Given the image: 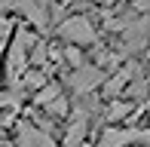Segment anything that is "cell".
I'll list each match as a JSON object with an SVG mask.
<instances>
[{
	"label": "cell",
	"instance_id": "cell-1",
	"mask_svg": "<svg viewBox=\"0 0 150 147\" xmlns=\"http://www.w3.org/2000/svg\"><path fill=\"white\" fill-rule=\"evenodd\" d=\"M34 43H37V37H34L28 28L16 31V37H12L9 55H6V74H9V83L16 86V89H18V83H22V74H25V64H28V55H31Z\"/></svg>",
	"mask_w": 150,
	"mask_h": 147
},
{
	"label": "cell",
	"instance_id": "cell-2",
	"mask_svg": "<svg viewBox=\"0 0 150 147\" xmlns=\"http://www.w3.org/2000/svg\"><path fill=\"white\" fill-rule=\"evenodd\" d=\"M58 34H61V40H67V43H74V46H92L95 40H98L95 25H92L86 16H71V18H64V22L58 25Z\"/></svg>",
	"mask_w": 150,
	"mask_h": 147
},
{
	"label": "cell",
	"instance_id": "cell-3",
	"mask_svg": "<svg viewBox=\"0 0 150 147\" xmlns=\"http://www.w3.org/2000/svg\"><path fill=\"white\" fill-rule=\"evenodd\" d=\"M104 80H107V74H104V68H98V64H83V68L67 74V86H71L77 95H92Z\"/></svg>",
	"mask_w": 150,
	"mask_h": 147
},
{
	"label": "cell",
	"instance_id": "cell-4",
	"mask_svg": "<svg viewBox=\"0 0 150 147\" xmlns=\"http://www.w3.org/2000/svg\"><path fill=\"white\" fill-rule=\"evenodd\" d=\"M150 43V16H135L122 28V52H138Z\"/></svg>",
	"mask_w": 150,
	"mask_h": 147
},
{
	"label": "cell",
	"instance_id": "cell-5",
	"mask_svg": "<svg viewBox=\"0 0 150 147\" xmlns=\"http://www.w3.org/2000/svg\"><path fill=\"white\" fill-rule=\"evenodd\" d=\"M12 9H18L34 28L49 25V0H12Z\"/></svg>",
	"mask_w": 150,
	"mask_h": 147
},
{
	"label": "cell",
	"instance_id": "cell-6",
	"mask_svg": "<svg viewBox=\"0 0 150 147\" xmlns=\"http://www.w3.org/2000/svg\"><path fill=\"white\" fill-rule=\"evenodd\" d=\"M16 147H55L49 132L37 129V126L31 123H18V144Z\"/></svg>",
	"mask_w": 150,
	"mask_h": 147
},
{
	"label": "cell",
	"instance_id": "cell-7",
	"mask_svg": "<svg viewBox=\"0 0 150 147\" xmlns=\"http://www.w3.org/2000/svg\"><path fill=\"white\" fill-rule=\"evenodd\" d=\"M135 141H138V129H117V126H110V129L101 132L98 147H129Z\"/></svg>",
	"mask_w": 150,
	"mask_h": 147
},
{
	"label": "cell",
	"instance_id": "cell-8",
	"mask_svg": "<svg viewBox=\"0 0 150 147\" xmlns=\"http://www.w3.org/2000/svg\"><path fill=\"white\" fill-rule=\"evenodd\" d=\"M129 113H132V101H110L104 110V119L107 123H120V119H126Z\"/></svg>",
	"mask_w": 150,
	"mask_h": 147
},
{
	"label": "cell",
	"instance_id": "cell-9",
	"mask_svg": "<svg viewBox=\"0 0 150 147\" xmlns=\"http://www.w3.org/2000/svg\"><path fill=\"white\" fill-rule=\"evenodd\" d=\"M126 77L122 74H113L110 80H104V98H110V101H117V95H122L126 92Z\"/></svg>",
	"mask_w": 150,
	"mask_h": 147
},
{
	"label": "cell",
	"instance_id": "cell-10",
	"mask_svg": "<svg viewBox=\"0 0 150 147\" xmlns=\"http://www.w3.org/2000/svg\"><path fill=\"white\" fill-rule=\"evenodd\" d=\"M18 86H22V89H34V92H40V89L46 86V74H43V71H28V74L22 77V83H18Z\"/></svg>",
	"mask_w": 150,
	"mask_h": 147
},
{
	"label": "cell",
	"instance_id": "cell-11",
	"mask_svg": "<svg viewBox=\"0 0 150 147\" xmlns=\"http://www.w3.org/2000/svg\"><path fill=\"white\" fill-rule=\"evenodd\" d=\"M58 95H61V92H58V86H55V83H46L43 89H40L37 95H34V104H40V107H46V104H52V101H55Z\"/></svg>",
	"mask_w": 150,
	"mask_h": 147
},
{
	"label": "cell",
	"instance_id": "cell-12",
	"mask_svg": "<svg viewBox=\"0 0 150 147\" xmlns=\"http://www.w3.org/2000/svg\"><path fill=\"white\" fill-rule=\"evenodd\" d=\"M46 58H49V46H46L43 40H37V43H34V49H31V55H28V61L37 64V71H40V68L46 64Z\"/></svg>",
	"mask_w": 150,
	"mask_h": 147
},
{
	"label": "cell",
	"instance_id": "cell-13",
	"mask_svg": "<svg viewBox=\"0 0 150 147\" xmlns=\"http://www.w3.org/2000/svg\"><path fill=\"white\" fill-rule=\"evenodd\" d=\"M67 110H71V104H67V98H61V95L52 104H46V113H49V117H67Z\"/></svg>",
	"mask_w": 150,
	"mask_h": 147
},
{
	"label": "cell",
	"instance_id": "cell-14",
	"mask_svg": "<svg viewBox=\"0 0 150 147\" xmlns=\"http://www.w3.org/2000/svg\"><path fill=\"white\" fill-rule=\"evenodd\" d=\"M64 61H67V64H74V71L83 68V52H80L77 46H67V49H64Z\"/></svg>",
	"mask_w": 150,
	"mask_h": 147
},
{
	"label": "cell",
	"instance_id": "cell-15",
	"mask_svg": "<svg viewBox=\"0 0 150 147\" xmlns=\"http://www.w3.org/2000/svg\"><path fill=\"white\" fill-rule=\"evenodd\" d=\"M135 144H141V147H150V129H138V141Z\"/></svg>",
	"mask_w": 150,
	"mask_h": 147
},
{
	"label": "cell",
	"instance_id": "cell-16",
	"mask_svg": "<svg viewBox=\"0 0 150 147\" xmlns=\"http://www.w3.org/2000/svg\"><path fill=\"white\" fill-rule=\"evenodd\" d=\"M3 34H9V22H6V18L0 16V37H3Z\"/></svg>",
	"mask_w": 150,
	"mask_h": 147
},
{
	"label": "cell",
	"instance_id": "cell-17",
	"mask_svg": "<svg viewBox=\"0 0 150 147\" xmlns=\"http://www.w3.org/2000/svg\"><path fill=\"white\" fill-rule=\"evenodd\" d=\"M3 129H6V117L0 113V135H3Z\"/></svg>",
	"mask_w": 150,
	"mask_h": 147
},
{
	"label": "cell",
	"instance_id": "cell-18",
	"mask_svg": "<svg viewBox=\"0 0 150 147\" xmlns=\"http://www.w3.org/2000/svg\"><path fill=\"white\" fill-rule=\"evenodd\" d=\"M0 147H16V144H9V141H0Z\"/></svg>",
	"mask_w": 150,
	"mask_h": 147
},
{
	"label": "cell",
	"instance_id": "cell-19",
	"mask_svg": "<svg viewBox=\"0 0 150 147\" xmlns=\"http://www.w3.org/2000/svg\"><path fill=\"white\" fill-rule=\"evenodd\" d=\"M92 3H113V0H92Z\"/></svg>",
	"mask_w": 150,
	"mask_h": 147
},
{
	"label": "cell",
	"instance_id": "cell-20",
	"mask_svg": "<svg viewBox=\"0 0 150 147\" xmlns=\"http://www.w3.org/2000/svg\"><path fill=\"white\" fill-rule=\"evenodd\" d=\"M74 147H92V144H86V141H83V144H74Z\"/></svg>",
	"mask_w": 150,
	"mask_h": 147
},
{
	"label": "cell",
	"instance_id": "cell-21",
	"mask_svg": "<svg viewBox=\"0 0 150 147\" xmlns=\"http://www.w3.org/2000/svg\"><path fill=\"white\" fill-rule=\"evenodd\" d=\"M147 113H150V101H147Z\"/></svg>",
	"mask_w": 150,
	"mask_h": 147
},
{
	"label": "cell",
	"instance_id": "cell-22",
	"mask_svg": "<svg viewBox=\"0 0 150 147\" xmlns=\"http://www.w3.org/2000/svg\"><path fill=\"white\" fill-rule=\"evenodd\" d=\"M147 55H150V52H147Z\"/></svg>",
	"mask_w": 150,
	"mask_h": 147
}]
</instances>
